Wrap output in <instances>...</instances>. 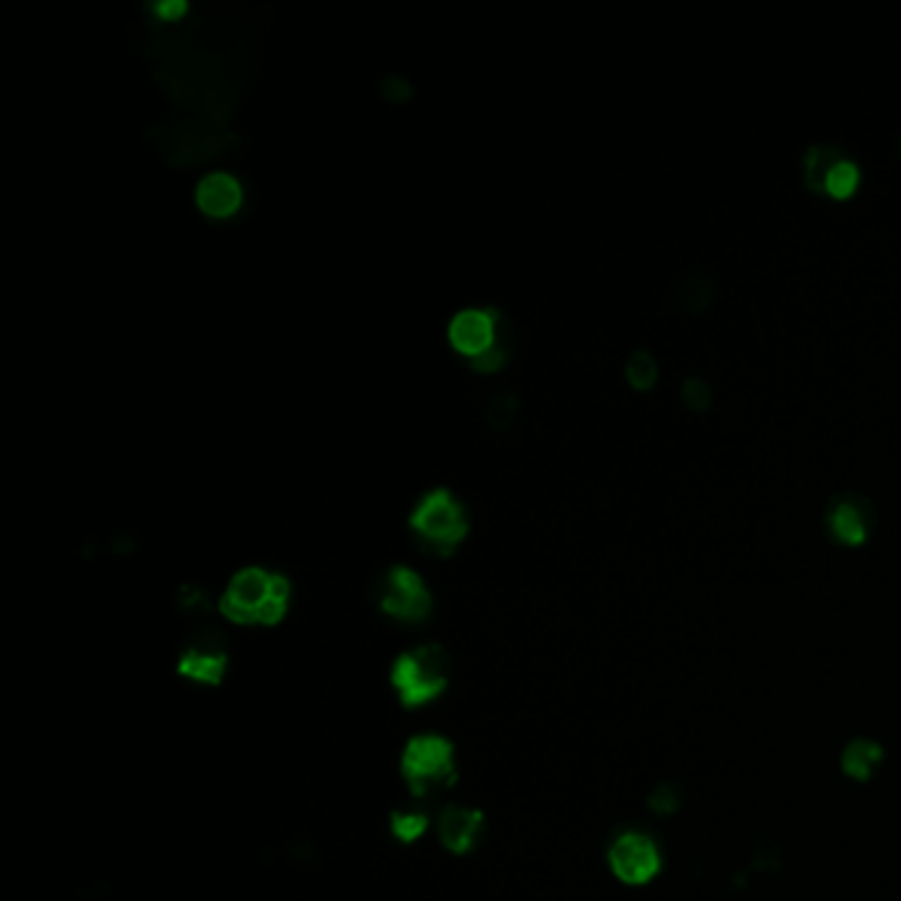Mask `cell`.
<instances>
[{
    "label": "cell",
    "instance_id": "6",
    "mask_svg": "<svg viewBox=\"0 0 901 901\" xmlns=\"http://www.w3.org/2000/svg\"><path fill=\"white\" fill-rule=\"evenodd\" d=\"M608 862L611 870L616 872V878H622L624 883L632 885L645 883V880H651L658 868H662L656 843L643 833L618 836L608 851Z\"/></svg>",
    "mask_w": 901,
    "mask_h": 901
},
{
    "label": "cell",
    "instance_id": "13",
    "mask_svg": "<svg viewBox=\"0 0 901 901\" xmlns=\"http://www.w3.org/2000/svg\"><path fill=\"white\" fill-rule=\"evenodd\" d=\"M880 756H883V751H880V746H876V743L857 740L846 748L843 769L851 777H857V780H868L880 765Z\"/></svg>",
    "mask_w": 901,
    "mask_h": 901
},
{
    "label": "cell",
    "instance_id": "11",
    "mask_svg": "<svg viewBox=\"0 0 901 901\" xmlns=\"http://www.w3.org/2000/svg\"><path fill=\"white\" fill-rule=\"evenodd\" d=\"M225 666H228L225 653L212 648V645H191L181 658V674L202 685H217L223 679Z\"/></svg>",
    "mask_w": 901,
    "mask_h": 901
},
{
    "label": "cell",
    "instance_id": "9",
    "mask_svg": "<svg viewBox=\"0 0 901 901\" xmlns=\"http://www.w3.org/2000/svg\"><path fill=\"white\" fill-rule=\"evenodd\" d=\"M870 505L862 498H854V494H843L833 502L828 513V526L838 542L843 545H862L870 534Z\"/></svg>",
    "mask_w": 901,
    "mask_h": 901
},
{
    "label": "cell",
    "instance_id": "7",
    "mask_svg": "<svg viewBox=\"0 0 901 901\" xmlns=\"http://www.w3.org/2000/svg\"><path fill=\"white\" fill-rule=\"evenodd\" d=\"M481 830H484V815L479 809L458 807V803L444 807L437 820L439 841L450 854H468L479 843Z\"/></svg>",
    "mask_w": 901,
    "mask_h": 901
},
{
    "label": "cell",
    "instance_id": "10",
    "mask_svg": "<svg viewBox=\"0 0 901 901\" xmlns=\"http://www.w3.org/2000/svg\"><path fill=\"white\" fill-rule=\"evenodd\" d=\"M240 183L228 172H212L196 188V202L206 215L228 217L240 206Z\"/></svg>",
    "mask_w": 901,
    "mask_h": 901
},
{
    "label": "cell",
    "instance_id": "2",
    "mask_svg": "<svg viewBox=\"0 0 901 901\" xmlns=\"http://www.w3.org/2000/svg\"><path fill=\"white\" fill-rule=\"evenodd\" d=\"M391 687L402 706L431 704L447 687V653L439 645H418L405 651L391 666Z\"/></svg>",
    "mask_w": 901,
    "mask_h": 901
},
{
    "label": "cell",
    "instance_id": "1",
    "mask_svg": "<svg viewBox=\"0 0 901 901\" xmlns=\"http://www.w3.org/2000/svg\"><path fill=\"white\" fill-rule=\"evenodd\" d=\"M288 593L291 587H288L286 576L270 574V571L257 566L240 569L219 597V611L233 624L273 627L286 616Z\"/></svg>",
    "mask_w": 901,
    "mask_h": 901
},
{
    "label": "cell",
    "instance_id": "20",
    "mask_svg": "<svg viewBox=\"0 0 901 901\" xmlns=\"http://www.w3.org/2000/svg\"><path fill=\"white\" fill-rule=\"evenodd\" d=\"M511 416H513V400H511V397H500V400H494L490 408H487V418H490L494 426L508 423V421H511Z\"/></svg>",
    "mask_w": 901,
    "mask_h": 901
},
{
    "label": "cell",
    "instance_id": "19",
    "mask_svg": "<svg viewBox=\"0 0 901 901\" xmlns=\"http://www.w3.org/2000/svg\"><path fill=\"white\" fill-rule=\"evenodd\" d=\"M502 360H505V349L500 347V341H494L490 349H484L481 355L471 357V366L477 370H487V373H490V370H498L502 366Z\"/></svg>",
    "mask_w": 901,
    "mask_h": 901
},
{
    "label": "cell",
    "instance_id": "8",
    "mask_svg": "<svg viewBox=\"0 0 901 901\" xmlns=\"http://www.w3.org/2000/svg\"><path fill=\"white\" fill-rule=\"evenodd\" d=\"M452 347L468 357H477L498 341L494 318L490 309H463L450 322Z\"/></svg>",
    "mask_w": 901,
    "mask_h": 901
},
{
    "label": "cell",
    "instance_id": "14",
    "mask_svg": "<svg viewBox=\"0 0 901 901\" xmlns=\"http://www.w3.org/2000/svg\"><path fill=\"white\" fill-rule=\"evenodd\" d=\"M838 156H841V151L828 146H811L807 151V160H803V181H807V185L815 194H822L825 177H828L830 167L838 162Z\"/></svg>",
    "mask_w": 901,
    "mask_h": 901
},
{
    "label": "cell",
    "instance_id": "5",
    "mask_svg": "<svg viewBox=\"0 0 901 901\" xmlns=\"http://www.w3.org/2000/svg\"><path fill=\"white\" fill-rule=\"evenodd\" d=\"M383 614L402 622H421L431 611V595L416 571L408 566L391 569L381 587Z\"/></svg>",
    "mask_w": 901,
    "mask_h": 901
},
{
    "label": "cell",
    "instance_id": "16",
    "mask_svg": "<svg viewBox=\"0 0 901 901\" xmlns=\"http://www.w3.org/2000/svg\"><path fill=\"white\" fill-rule=\"evenodd\" d=\"M426 828H429V820H426V815H421V811H397L391 817V833L402 843L418 841L426 833Z\"/></svg>",
    "mask_w": 901,
    "mask_h": 901
},
{
    "label": "cell",
    "instance_id": "12",
    "mask_svg": "<svg viewBox=\"0 0 901 901\" xmlns=\"http://www.w3.org/2000/svg\"><path fill=\"white\" fill-rule=\"evenodd\" d=\"M859 183H862V172H859L854 162L846 160V156L841 154L833 167H830L828 177H825L822 194L836 198V202H846V198H851L857 194Z\"/></svg>",
    "mask_w": 901,
    "mask_h": 901
},
{
    "label": "cell",
    "instance_id": "4",
    "mask_svg": "<svg viewBox=\"0 0 901 901\" xmlns=\"http://www.w3.org/2000/svg\"><path fill=\"white\" fill-rule=\"evenodd\" d=\"M410 526L437 553H450L465 536V515L460 502L447 490H434L410 515Z\"/></svg>",
    "mask_w": 901,
    "mask_h": 901
},
{
    "label": "cell",
    "instance_id": "17",
    "mask_svg": "<svg viewBox=\"0 0 901 901\" xmlns=\"http://www.w3.org/2000/svg\"><path fill=\"white\" fill-rule=\"evenodd\" d=\"M683 402L690 410H706L711 405V389L700 378H687L683 383Z\"/></svg>",
    "mask_w": 901,
    "mask_h": 901
},
{
    "label": "cell",
    "instance_id": "15",
    "mask_svg": "<svg viewBox=\"0 0 901 901\" xmlns=\"http://www.w3.org/2000/svg\"><path fill=\"white\" fill-rule=\"evenodd\" d=\"M656 378H658V366H656V360H653L651 352H635L629 357L627 381L632 383V387L645 391L656 383Z\"/></svg>",
    "mask_w": 901,
    "mask_h": 901
},
{
    "label": "cell",
    "instance_id": "18",
    "mask_svg": "<svg viewBox=\"0 0 901 901\" xmlns=\"http://www.w3.org/2000/svg\"><path fill=\"white\" fill-rule=\"evenodd\" d=\"M651 809L656 811V815H672L674 809L679 807V794L674 786H658L656 794L651 796Z\"/></svg>",
    "mask_w": 901,
    "mask_h": 901
},
{
    "label": "cell",
    "instance_id": "21",
    "mask_svg": "<svg viewBox=\"0 0 901 901\" xmlns=\"http://www.w3.org/2000/svg\"><path fill=\"white\" fill-rule=\"evenodd\" d=\"M899 154H901V141H899Z\"/></svg>",
    "mask_w": 901,
    "mask_h": 901
},
{
    "label": "cell",
    "instance_id": "3",
    "mask_svg": "<svg viewBox=\"0 0 901 901\" xmlns=\"http://www.w3.org/2000/svg\"><path fill=\"white\" fill-rule=\"evenodd\" d=\"M402 777L416 796L455 782V751L442 735H418L402 751Z\"/></svg>",
    "mask_w": 901,
    "mask_h": 901
}]
</instances>
